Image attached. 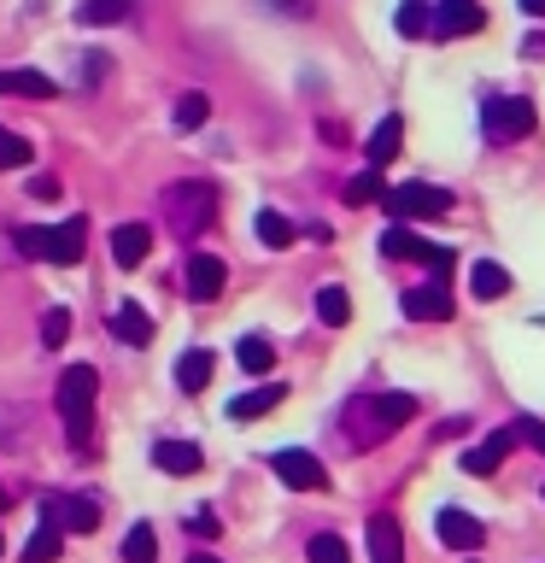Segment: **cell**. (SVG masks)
<instances>
[{
  "label": "cell",
  "mask_w": 545,
  "mask_h": 563,
  "mask_svg": "<svg viewBox=\"0 0 545 563\" xmlns=\"http://www.w3.org/2000/svg\"><path fill=\"white\" fill-rule=\"evenodd\" d=\"M123 18H130V0H82L77 7V24H123Z\"/></svg>",
  "instance_id": "obj_26"
},
{
  "label": "cell",
  "mask_w": 545,
  "mask_h": 563,
  "mask_svg": "<svg viewBox=\"0 0 545 563\" xmlns=\"http://www.w3.org/2000/svg\"><path fill=\"white\" fill-rule=\"evenodd\" d=\"M281 399H288V387H281V382H264V387H253V394H235V399H229V422H253V417H270Z\"/></svg>",
  "instance_id": "obj_17"
},
{
  "label": "cell",
  "mask_w": 545,
  "mask_h": 563,
  "mask_svg": "<svg viewBox=\"0 0 545 563\" xmlns=\"http://www.w3.org/2000/svg\"><path fill=\"white\" fill-rule=\"evenodd\" d=\"M188 563H223V558H211V552H188Z\"/></svg>",
  "instance_id": "obj_43"
},
{
  "label": "cell",
  "mask_w": 545,
  "mask_h": 563,
  "mask_svg": "<svg viewBox=\"0 0 545 563\" xmlns=\"http://www.w3.org/2000/svg\"><path fill=\"white\" fill-rule=\"evenodd\" d=\"M59 552H65V534H59L53 522H42V528L30 534V545H24V563H53Z\"/></svg>",
  "instance_id": "obj_27"
},
{
  "label": "cell",
  "mask_w": 545,
  "mask_h": 563,
  "mask_svg": "<svg viewBox=\"0 0 545 563\" xmlns=\"http://www.w3.org/2000/svg\"><path fill=\"white\" fill-rule=\"evenodd\" d=\"M305 558H311V563H352V552H346V540H341V534H311Z\"/></svg>",
  "instance_id": "obj_32"
},
{
  "label": "cell",
  "mask_w": 545,
  "mask_h": 563,
  "mask_svg": "<svg viewBox=\"0 0 545 563\" xmlns=\"http://www.w3.org/2000/svg\"><path fill=\"white\" fill-rule=\"evenodd\" d=\"M469 288H475V299H504L516 282H510V271L504 264H492V258H481L475 264V276H469Z\"/></svg>",
  "instance_id": "obj_23"
},
{
  "label": "cell",
  "mask_w": 545,
  "mask_h": 563,
  "mask_svg": "<svg viewBox=\"0 0 545 563\" xmlns=\"http://www.w3.org/2000/svg\"><path fill=\"white\" fill-rule=\"evenodd\" d=\"M165 223H170V235H182V241H193V235H205L211 223H218V188L211 183H170L165 188Z\"/></svg>",
  "instance_id": "obj_3"
},
{
  "label": "cell",
  "mask_w": 545,
  "mask_h": 563,
  "mask_svg": "<svg viewBox=\"0 0 545 563\" xmlns=\"http://www.w3.org/2000/svg\"><path fill=\"white\" fill-rule=\"evenodd\" d=\"M393 30H399V35H429V30H434L429 0H404V7L393 12Z\"/></svg>",
  "instance_id": "obj_29"
},
{
  "label": "cell",
  "mask_w": 545,
  "mask_h": 563,
  "mask_svg": "<svg viewBox=\"0 0 545 563\" xmlns=\"http://www.w3.org/2000/svg\"><path fill=\"white\" fill-rule=\"evenodd\" d=\"M205 118H211V100L205 95H182V100H176V130H200Z\"/></svg>",
  "instance_id": "obj_33"
},
{
  "label": "cell",
  "mask_w": 545,
  "mask_h": 563,
  "mask_svg": "<svg viewBox=\"0 0 545 563\" xmlns=\"http://www.w3.org/2000/svg\"><path fill=\"white\" fill-rule=\"evenodd\" d=\"M534 123H540V112H534V100H522V95H487L481 100V130H487L492 147L527 141V135H534Z\"/></svg>",
  "instance_id": "obj_4"
},
{
  "label": "cell",
  "mask_w": 545,
  "mask_h": 563,
  "mask_svg": "<svg viewBox=\"0 0 545 563\" xmlns=\"http://www.w3.org/2000/svg\"><path fill=\"white\" fill-rule=\"evenodd\" d=\"M270 470H276V482L281 487H293V493H323L329 487V470H323V457L305 452V446H288V452H276L270 457Z\"/></svg>",
  "instance_id": "obj_8"
},
{
  "label": "cell",
  "mask_w": 545,
  "mask_h": 563,
  "mask_svg": "<svg viewBox=\"0 0 545 563\" xmlns=\"http://www.w3.org/2000/svg\"><path fill=\"white\" fill-rule=\"evenodd\" d=\"M399 147H404V118L399 112H387L376 130H369V141H364V153H369V170H381V165H393L399 158Z\"/></svg>",
  "instance_id": "obj_14"
},
{
  "label": "cell",
  "mask_w": 545,
  "mask_h": 563,
  "mask_svg": "<svg viewBox=\"0 0 545 563\" xmlns=\"http://www.w3.org/2000/svg\"><path fill=\"white\" fill-rule=\"evenodd\" d=\"M404 317H416V323H452V282H422V288H411L399 299Z\"/></svg>",
  "instance_id": "obj_10"
},
{
  "label": "cell",
  "mask_w": 545,
  "mask_h": 563,
  "mask_svg": "<svg viewBox=\"0 0 545 563\" xmlns=\"http://www.w3.org/2000/svg\"><path fill=\"white\" fill-rule=\"evenodd\" d=\"M158 558V534L147 522H135L130 534H123V563H153Z\"/></svg>",
  "instance_id": "obj_30"
},
{
  "label": "cell",
  "mask_w": 545,
  "mask_h": 563,
  "mask_svg": "<svg viewBox=\"0 0 545 563\" xmlns=\"http://www.w3.org/2000/svg\"><path fill=\"white\" fill-rule=\"evenodd\" d=\"M112 329H118L123 346H153V317H147V306H135V299H123L112 311Z\"/></svg>",
  "instance_id": "obj_20"
},
{
  "label": "cell",
  "mask_w": 545,
  "mask_h": 563,
  "mask_svg": "<svg viewBox=\"0 0 545 563\" xmlns=\"http://www.w3.org/2000/svg\"><path fill=\"white\" fill-rule=\"evenodd\" d=\"M0 505H7V487H0Z\"/></svg>",
  "instance_id": "obj_44"
},
{
  "label": "cell",
  "mask_w": 545,
  "mask_h": 563,
  "mask_svg": "<svg viewBox=\"0 0 545 563\" xmlns=\"http://www.w3.org/2000/svg\"><path fill=\"white\" fill-rule=\"evenodd\" d=\"M147 246H153V229H147V223H118V229H112V258H118V271H135V264L147 258Z\"/></svg>",
  "instance_id": "obj_18"
},
{
  "label": "cell",
  "mask_w": 545,
  "mask_h": 563,
  "mask_svg": "<svg viewBox=\"0 0 545 563\" xmlns=\"http://www.w3.org/2000/svg\"><path fill=\"white\" fill-rule=\"evenodd\" d=\"M200 464H205V452L193 440H158L153 446V470H165V475H193Z\"/></svg>",
  "instance_id": "obj_19"
},
{
  "label": "cell",
  "mask_w": 545,
  "mask_h": 563,
  "mask_svg": "<svg viewBox=\"0 0 545 563\" xmlns=\"http://www.w3.org/2000/svg\"><path fill=\"white\" fill-rule=\"evenodd\" d=\"M316 317H323L329 329H341L346 317H352V299H346V288H334V282H329V288L316 294Z\"/></svg>",
  "instance_id": "obj_31"
},
{
  "label": "cell",
  "mask_w": 545,
  "mask_h": 563,
  "mask_svg": "<svg viewBox=\"0 0 545 563\" xmlns=\"http://www.w3.org/2000/svg\"><path fill=\"white\" fill-rule=\"evenodd\" d=\"M510 452H516V429H499V434H487L481 446L464 452V470H469V475H492Z\"/></svg>",
  "instance_id": "obj_16"
},
{
  "label": "cell",
  "mask_w": 545,
  "mask_h": 563,
  "mask_svg": "<svg viewBox=\"0 0 545 563\" xmlns=\"http://www.w3.org/2000/svg\"><path fill=\"white\" fill-rule=\"evenodd\" d=\"M0 95H18V100H53L59 88H53V77H42V70H0Z\"/></svg>",
  "instance_id": "obj_21"
},
{
  "label": "cell",
  "mask_w": 545,
  "mask_h": 563,
  "mask_svg": "<svg viewBox=\"0 0 545 563\" xmlns=\"http://www.w3.org/2000/svg\"><path fill=\"white\" fill-rule=\"evenodd\" d=\"M516 440H527V446L545 457V422L540 417H516Z\"/></svg>",
  "instance_id": "obj_38"
},
{
  "label": "cell",
  "mask_w": 545,
  "mask_h": 563,
  "mask_svg": "<svg viewBox=\"0 0 545 563\" xmlns=\"http://www.w3.org/2000/svg\"><path fill=\"white\" fill-rule=\"evenodd\" d=\"M522 59H545V30H534V35L522 42Z\"/></svg>",
  "instance_id": "obj_41"
},
{
  "label": "cell",
  "mask_w": 545,
  "mask_h": 563,
  "mask_svg": "<svg viewBox=\"0 0 545 563\" xmlns=\"http://www.w3.org/2000/svg\"><path fill=\"white\" fill-rule=\"evenodd\" d=\"M30 141L24 135H12V130H0V165H30Z\"/></svg>",
  "instance_id": "obj_36"
},
{
  "label": "cell",
  "mask_w": 545,
  "mask_h": 563,
  "mask_svg": "<svg viewBox=\"0 0 545 563\" xmlns=\"http://www.w3.org/2000/svg\"><path fill=\"white\" fill-rule=\"evenodd\" d=\"M522 12L527 18H545V0H522Z\"/></svg>",
  "instance_id": "obj_42"
},
{
  "label": "cell",
  "mask_w": 545,
  "mask_h": 563,
  "mask_svg": "<svg viewBox=\"0 0 545 563\" xmlns=\"http://www.w3.org/2000/svg\"><path fill=\"white\" fill-rule=\"evenodd\" d=\"M94 394H100V376L88 364H70L59 376V387H53V405L65 417L70 446H88V434H94Z\"/></svg>",
  "instance_id": "obj_2"
},
{
  "label": "cell",
  "mask_w": 545,
  "mask_h": 563,
  "mask_svg": "<svg viewBox=\"0 0 545 563\" xmlns=\"http://www.w3.org/2000/svg\"><path fill=\"white\" fill-rule=\"evenodd\" d=\"M434 534H440V545H452V552H481V540H487V528L469 517L464 505H446L434 517Z\"/></svg>",
  "instance_id": "obj_11"
},
{
  "label": "cell",
  "mask_w": 545,
  "mask_h": 563,
  "mask_svg": "<svg viewBox=\"0 0 545 563\" xmlns=\"http://www.w3.org/2000/svg\"><path fill=\"white\" fill-rule=\"evenodd\" d=\"M12 246H18V253H24V258H47V229H12Z\"/></svg>",
  "instance_id": "obj_35"
},
{
  "label": "cell",
  "mask_w": 545,
  "mask_h": 563,
  "mask_svg": "<svg viewBox=\"0 0 545 563\" xmlns=\"http://www.w3.org/2000/svg\"><path fill=\"white\" fill-rule=\"evenodd\" d=\"M411 417H416L411 394H358L341 411V434H346L352 452H369V446H381V440H393Z\"/></svg>",
  "instance_id": "obj_1"
},
{
  "label": "cell",
  "mask_w": 545,
  "mask_h": 563,
  "mask_svg": "<svg viewBox=\"0 0 545 563\" xmlns=\"http://www.w3.org/2000/svg\"><path fill=\"white\" fill-rule=\"evenodd\" d=\"M223 282H229V264L218 253H193L188 271H182V294L193 299V306H211V299L223 294Z\"/></svg>",
  "instance_id": "obj_9"
},
{
  "label": "cell",
  "mask_w": 545,
  "mask_h": 563,
  "mask_svg": "<svg viewBox=\"0 0 545 563\" xmlns=\"http://www.w3.org/2000/svg\"><path fill=\"white\" fill-rule=\"evenodd\" d=\"M42 522H53L59 534H94L100 499H82V493H42Z\"/></svg>",
  "instance_id": "obj_7"
},
{
  "label": "cell",
  "mask_w": 545,
  "mask_h": 563,
  "mask_svg": "<svg viewBox=\"0 0 545 563\" xmlns=\"http://www.w3.org/2000/svg\"><path fill=\"white\" fill-rule=\"evenodd\" d=\"M540 499H545V487H540Z\"/></svg>",
  "instance_id": "obj_45"
},
{
  "label": "cell",
  "mask_w": 545,
  "mask_h": 563,
  "mask_svg": "<svg viewBox=\"0 0 545 563\" xmlns=\"http://www.w3.org/2000/svg\"><path fill=\"white\" fill-rule=\"evenodd\" d=\"M30 194H35V200H59V176H30Z\"/></svg>",
  "instance_id": "obj_39"
},
{
  "label": "cell",
  "mask_w": 545,
  "mask_h": 563,
  "mask_svg": "<svg viewBox=\"0 0 545 563\" xmlns=\"http://www.w3.org/2000/svg\"><path fill=\"white\" fill-rule=\"evenodd\" d=\"M218 510H211V505H200V510H193V517H188V534H200V540H218Z\"/></svg>",
  "instance_id": "obj_37"
},
{
  "label": "cell",
  "mask_w": 545,
  "mask_h": 563,
  "mask_svg": "<svg viewBox=\"0 0 545 563\" xmlns=\"http://www.w3.org/2000/svg\"><path fill=\"white\" fill-rule=\"evenodd\" d=\"M65 341H70V311L53 306V311L42 317V346H65Z\"/></svg>",
  "instance_id": "obj_34"
},
{
  "label": "cell",
  "mask_w": 545,
  "mask_h": 563,
  "mask_svg": "<svg viewBox=\"0 0 545 563\" xmlns=\"http://www.w3.org/2000/svg\"><path fill=\"white\" fill-rule=\"evenodd\" d=\"M253 235H258L264 246H270V253H281V246L293 241V223L281 218V211H258V218H253Z\"/></svg>",
  "instance_id": "obj_25"
},
{
  "label": "cell",
  "mask_w": 545,
  "mask_h": 563,
  "mask_svg": "<svg viewBox=\"0 0 545 563\" xmlns=\"http://www.w3.org/2000/svg\"><path fill=\"white\" fill-rule=\"evenodd\" d=\"M381 206L393 211L399 223H411V218H446V211H452V188H434V183H399V188H387V194H381Z\"/></svg>",
  "instance_id": "obj_6"
},
{
  "label": "cell",
  "mask_w": 545,
  "mask_h": 563,
  "mask_svg": "<svg viewBox=\"0 0 545 563\" xmlns=\"http://www.w3.org/2000/svg\"><path fill=\"white\" fill-rule=\"evenodd\" d=\"M276 12H288V18H311V0H270Z\"/></svg>",
  "instance_id": "obj_40"
},
{
  "label": "cell",
  "mask_w": 545,
  "mask_h": 563,
  "mask_svg": "<svg viewBox=\"0 0 545 563\" xmlns=\"http://www.w3.org/2000/svg\"><path fill=\"white\" fill-rule=\"evenodd\" d=\"M205 382H211V352L205 346H188L182 358H176V387H182V394H200Z\"/></svg>",
  "instance_id": "obj_22"
},
{
  "label": "cell",
  "mask_w": 545,
  "mask_h": 563,
  "mask_svg": "<svg viewBox=\"0 0 545 563\" xmlns=\"http://www.w3.org/2000/svg\"><path fill=\"white\" fill-rule=\"evenodd\" d=\"M369 563H404V528L387 510L369 517Z\"/></svg>",
  "instance_id": "obj_13"
},
{
  "label": "cell",
  "mask_w": 545,
  "mask_h": 563,
  "mask_svg": "<svg viewBox=\"0 0 545 563\" xmlns=\"http://www.w3.org/2000/svg\"><path fill=\"white\" fill-rule=\"evenodd\" d=\"M381 258H411V264H429L434 271V282H446L452 271H457V253L452 246H434V241H422V235H411L404 223H393L381 235Z\"/></svg>",
  "instance_id": "obj_5"
},
{
  "label": "cell",
  "mask_w": 545,
  "mask_h": 563,
  "mask_svg": "<svg viewBox=\"0 0 545 563\" xmlns=\"http://www.w3.org/2000/svg\"><path fill=\"white\" fill-rule=\"evenodd\" d=\"M475 30H487L481 0H440V12H434V35H475Z\"/></svg>",
  "instance_id": "obj_12"
},
{
  "label": "cell",
  "mask_w": 545,
  "mask_h": 563,
  "mask_svg": "<svg viewBox=\"0 0 545 563\" xmlns=\"http://www.w3.org/2000/svg\"><path fill=\"white\" fill-rule=\"evenodd\" d=\"M381 194H387V183H381V170H364V176H352V183H346V194H341V200H346L352 211H358V206H376Z\"/></svg>",
  "instance_id": "obj_28"
},
{
  "label": "cell",
  "mask_w": 545,
  "mask_h": 563,
  "mask_svg": "<svg viewBox=\"0 0 545 563\" xmlns=\"http://www.w3.org/2000/svg\"><path fill=\"white\" fill-rule=\"evenodd\" d=\"M235 358H241L246 376H270V369H276V346L264 341V334H246V341L235 346Z\"/></svg>",
  "instance_id": "obj_24"
},
{
  "label": "cell",
  "mask_w": 545,
  "mask_h": 563,
  "mask_svg": "<svg viewBox=\"0 0 545 563\" xmlns=\"http://www.w3.org/2000/svg\"><path fill=\"white\" fill-rule=\"evenodd\" d=\"M88 253V223L82 218H65L59 229H47V258L53 264H82Z\"/></svg>",
  "instance_id": "obj_15"
}]
</instances>
